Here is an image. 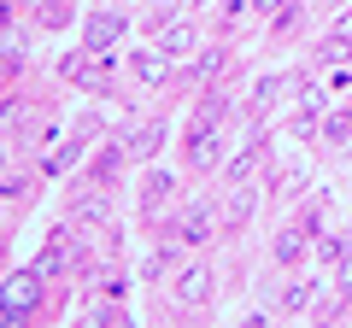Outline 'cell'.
I'll use <instances>...</instances> for the list:
<instances>
[{"mask_svg": "<svg viewBox=\"0 0 352 328\" xmlns=\"http://www.w3.org/2000/svg\"><path fill=\"white\" fill-rule=\"evenodd\" d=\"M188 164L194 170H212L217 164V106L212 100L200 106V117H194V129H188Z\"/></svg>", "mask_w": 352, "mask_h": 328, "instance_id": "3", "label": "cell"}, {"mask_svg": "<svg viewBox=\"0 0 352 328\" xmlns=\"http://www.w3.org/2000/svg\"><path fill=\"white\" fill-rule=\"evenodd\" d=\"M159 47L170 53V59H188V53H194V24H170L159 36Z\"/></svg>", "mask_w": 352, "mask_h": 328, "instance_id": "15", "label": "cell"}, {"mask_svg": "<svg viewBox=\"0 0 352 328\" xmlns=\"http://www.w3.org/2000/svg\"><path fill=\"white\" fill-rule=\"evenodd\" d=\"M65 264H71V235H65V229H53V235H47V246L36 253V270L53 281V276H65Z\"/></svg>", "mask_w": 352, "mask_h": 328, "instance_id": "8", "label": "cell"}, {"mask_svg": "<svg viewBox=\"0 0 352 328\" xmlns=\"http://www.w3.org/2000/svg\"><path fill=\"white\" fill-rule=\"evenodd\" d=\"M170 53L164 47H129V76H135L141 89H164V82H170Z\"/></svg>", "mask_w": 352, "mask_h": 328, "instance_id": "5", "label": "cell"}, {"mask_svg": "<svg viewBox=\"0 0 352 328\" xmlns=\"http://www.w3.org/2000/svg\"><path fill=\"white\" fill-rule=\"evenodd\" d=\"M159 147H164V124H147V129H135L124 141V159H153Z\"/></svg>", "mask_w": 352, "mask_h": 328, "instance_id": "12", "label": "cell"}, {"mask_svg": "<svg viewBox=\"0 0 352 328\" xmlns=\"http://www.w3.org/2000/svg\"><path fill=\"white\" fill-rule=\"evenodd\" d=\"M346 53H352V36H340V30H335V36H323V41H317V65H340Z\"/></svg>", "mask_w": 352, "mask_h": 328, "instance_id": "16", "label": "cell"}, {"mask_svg": "<svg viewBox=\"0 0 352 328\" xmlns=\"http://www.w3.org/2000/svg\"><path fill=\"white\" fill-rule=\"evenodd\" d=\"M288 82H294V76H258V89H252V112H270V106H276L282 100V89H288Z\"/></svg>", "mask_w": 352, "mask_h": 328, "instance_id": "14", "label": "cell"}, {"mask_svg": "<svg viewBox=\"0 0 352 328\" xmlns=\"http://www.w3.org/2000/svg\"><path fill=\"white\" fill-rule=\"evenodd\" d=\"M212 293H217V276H212L206 264L176 270V281H170V299L182 305V311H206V305H212Z\"/></svg>", "mask_w": 352, "mask_h": 328, "instance_id": "2", "label": "cell"}, {"mask_svg": "<svg viewBox=\"0 0 352 328\" xmlns=\"http://www.w3.org/2000/svg\"><path fill=\"white\" fill-rule=\"evenodd\" d=\"M335 30H340V36H352V6H346V12H340V24H335Z\"/></svg>", "mask_w": 352, "mask_h": 328, "instance_id": "24", "label": "cell"}, {"mask_svg": "<svg viewBox=\"0 0 352 328\" xmlns=\"http://www.w3.org/2000/svg\"><path fill=\"white\" fill-rule=\"evenodd\" d=\"M41 281H47V276H41L36 264H30V270H18V276L6 281V293H0V323H6V328H18L30 311H36V299H41Z\"/></svg>", "mask_w": 352, "mask_h": 328, "instance_id": "1", "label": "cell"}, {"mask_svg": "<svg viewBox=\"0 0 352 328\" xmlns=\"http://www.w3.org/2000/svg\"><path fill=\"white\" fill-rule=\"evenodd\" d=\"M170 235L182 240V246H206V240L217 235V223H212V211H206V205H188V211L170 223Z\"/></svg>", "mask_w": 352, "mask_h": 328, "instance_id": "7", "label": "cell"}, {"mask_svg": "<svg viewBox=\"0 0 352 328\" xmlns=\"http://www.w3.org/2000/svg\"><path fill=\"white\" fill-rule=\"evenodd\" d=\"M170 188H176V182H170V176H159V170H153V176H147V188H141V200H147V211H159V205L170 200Z\"/></svg>", "mask_w": 352, "mask_h": 328, "instance_id": "18", "label": "cell"}, {"mask_svg": "<svg viewBox=\"0 0 352 328\" xmlns=\"http://www.w3.org/2000/svg\"><path fill=\"white\" fill-rule=\"evenodd\" d=\"M24 53H30V41H24V30H6V59H12V65H24Z\"/></svg>", "mask_w": 352, "mask_h": 328, "instance_id": "20", "label": "cell"}, {"mask_svg": "<svg viewBox=\"0 0 352 328\" xmlns=\"http://www.w3.org/2000/svg\"><path fill=\"white\" fill-rule=\"evenodd\" d=\"M311 229H323V217H317V211H305L294 229H282V235L270 240V258H276V264H300V258H305V246H311Z\"/></svg>", "mask_w": 352, "mask_h": 328, "instance_id": "4", "label": "cell"}, {"mask_svg": "<svg viewBox=\"0 0 352 328\" xmlns=\"http://www.w3.org/2000/svg\"><path fill=\"white\" fill-rule=\"evenodd\" d=\"M247 217H252V188H247V182H235V188H229V205H223V235L247 229Z\"/></svg>", "mask_w": 352, "mask_h": 328, "instance_id": "10", "label": "cell"}, {"mask_svg": "<svg viewBox=\"0 0 352 328\" xmlns=\"http://www.w3.org/2000/svg\"><path fill=\"white\" fill-rule=\"evenodd\" d=\"M258 159H264V135H252L247 147H241L235 159L223 164V182H229V188H235V182H252V170H258Z\"/></svg>", "mask_w": 352, "mask_h": 328, "instance_id": "9", "label": "cell"}, {"mask_svg": "<svg viewBox=\"0 0 352 328\" xmlns=\"http://www.w3.org/2000/svg\"><path fill=\"white\" fill-rule=\"evenodd\" d=\"M100 59L106 53H71V59H65V82H100Z\"/></svg>", "mask_w": 352, "mask_h": 328, "instance_id": "13", "label": "cell"}, {"mask_svg": "<svg viewBox=\"0 0 352 328\" xmlns=\"http://www.w3.org/2000/svg\"><path fill=\"white\" fill-rule=\"evenodd\" d=\"M311 293H317V281H294V288H282L276 311H305V305H311Z\"/></svg>", "mask_w": 352, "mask_h": 328, "instance_id": "17", "label": "cell"}, {"mask_svg": "<svg viewBox=\"0 0 352 328\" xmlns=\"http://www.w3.org/2000/svg\"><path fill=\"white\" fill-rule=\"evenodd\" d=\"M346 253H352V246H346V235H323V240H317V258H323V264H340Z\"/></svg>", "mask_w": 352, "mask_h": 328, "instance_id": "19", "label": "cell"}, {"mask_svg": "<svg viewBox=\"0 0 352 328\" xmlns=\"http://www.w3.org/2000/svg\"><path fill=\"white\" fill-rule=\"evenodd\" d=\"M323 135H329V141H335V147H340V141L352 135V112H340V117H329V129H323Z\"/></svg>", "mask_w": 352, "mask_h": 328, "instance_id": "21", "label": "cell"}, {"mask_svg": "<svg viewBox=\"0 0 352 328\" xmlns=\"http://www.w3.org/2000/svg\"><path fill=\"white\" fill-rule=\"evenodd\" d=\"M124 30H129V18L94 12V18L82 24V47H88V53H112V41H124Z\"/></svg>", "mask_w": 352, "mask_h": 328, "instance_id": "6", "label": "cell"}, {"mask_svg": "<svg viewBox=\"0 0 352 328\" xmlns=\"http://www.w3.org/2000/svg\"><path fill=\"white\" fill-rule=\"evenodd\" d=\"M258 12H288V0H252Z\"/></svg>", "mask_w": 352, "mask_h": 328, "instance_id": "23", "label": "cell"}, {"mask_svg": "<svg viewBox=\"0 0 352 328\" xmlns=\"http://www.w3.org/2000/svg\"><path fill=\"white\" fill-rule=\"evenodd\" d=\"M76 223L112 229V205H106V194H76Z\"/></svg>", "mask_w": 352, "mask_h": 328, "instance_id": "11", "label": "cell"}, {"mask_svg": "<svg viewBox=\"0 0 352 328\" xmlns=\"http://www.w3.org/2000/svg\"><path fill=\"white\" fill-rule=\"evenodd\" d=\"M241 18V0H223V6H217V30H229Z\"/></svg>", "mask_w": 352, "mask_h": 328, "instance_id": "22", "label": "cell"}]
</instances>
